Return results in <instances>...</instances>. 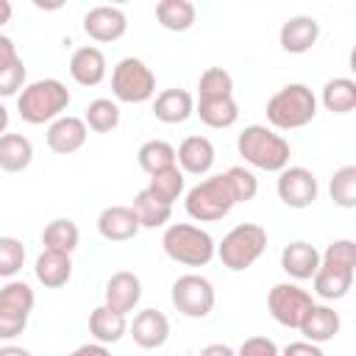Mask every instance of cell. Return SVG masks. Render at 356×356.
I'll return each instance as SVG.
<instances>
[{
	"mask_svg": "<svg viewBox=\"0 0 356 356\" xmlns=\"http://www.w3.org/2000/svg\"><path fill=\"white\" fill-rule=\"evenodd\" d=\"M175 164L181 172H189V175H206L214 164V145L211 139L195 134V136H186L178 150H175Z\"/></svg>",
	"mask_w": 356,
	"mask_h": 356,
	"instance_id": "obj_16",
	"label": "cell"
},
{
	"mask_svg": "<svg viewBox=\"0 0 356 356\" xmlns=\"http://www.w3.org/2000/svg\"><path fill=\"white\" fill-rule=\"evenodd\" d=\"M83 122L86 128H92L95 134H108L120 125V106L108 97H97L86 106V114H83Z\"/></svg>",
	"mask_w": 356,
	"mask_h": 356,
	"instance_id": "obj_34",
	"label": "cell"
},
{
	"mask_svg": "<svg viewBox=\"0 0 356 356\" xmlns=\"http://www.w3.org/2000/svg\"><path fill=\"white\" fill-rule=\"evenodd\" d=\"M320 100L331 114H350L356 108V81L353 78H331L323 86Z\"/></svg>",
	"mask_w": 356,
	"mask_h": 356,
	"instance_id": "obj_29",
	"label": "cell"
},
{
	"mask_svg": "<svg viewBox=\"0 0 356 356\" xmlns=\"http://www.w3.org/2000/svg\"><path fill=\"white\" fill-rule=\"evenodd\" d=\"M317 39H320V22H317L314 17H306V14L289 17V19L281 25V31H278L281 47H284L286 53H295V56L309 53V50L317 44Z\"/></svg>",
	"mask_w": 356,
	"mask_h": 356,
	"instance_id": "obj_15",
	"label": "cell"
},
{
	"mask_svg": "<svg viewBox=\"0 0 356 356\" xmlns=\"http://www.w3.org/2000/svg\"><path fill=\"white\" fill-rule=\"evenodd\" d=\"M186 214L197 222H217L222 220L236 203L231 197V189L225 184V175H209L206 181L195 184L189 192H186Z\"/></svg>",
	"mask_w": 356,
	"mask_h": 356,
	"instance_id": "obj_6",
	"label": "cell"
},
{
	"mask_svg": "<svg viewBox=\"0 0 356 356\" xmlns=\"http://www.w3.org/2000/svg\"><path fill=\"white\" fill-rule=\"evenodd\" d=\"M317 117V97L306 83H286L267 100V122L278 131H295Z\"/></svg>",
	"mask_w": 356,
	"mask_h": 356,
	"instance_id": "obj_3",
	"label": "cell"
},
{
	"mask_svg": "<svg viewBox=\"0 0 356 356\" xmlns=\"http://www.w3.org/2000/svg\"><path fill=\"white\" fill-rule=\"evenodd\" d=\"M108 72L106 56L95 44H83L70 56V75L81 86H97Z\"/></svg>",
	"mask_w": 356,
	"mask_h": 356,
	"instance_id": "obj_18",
	"label": "cell"
},
{
	"mask_svg": "<svg viewBox=\"0 0 356 356\" xmlns=\"http://www.w3.org/2000/svg\"><path fill=\"white\" fill-rule=\"evenodd\" d=\"M83 31L89 39H95L100 44L117 42L128 31V17L117 6H95L83 14Z\"/></svg>",
	"mask_w": 356,
	"mask_h": 356,
	"instance_id": "obj_12",
	"label": "cell"
},
{
	"mask_svg": "<svg viewBox=\"0 0 356 356\" xmlns=\"http://www.w3.org/2000/svg\"><path fill=\"white\" fill-rule=\"evenodd\" d=\"M131 209H134V214H136V220H139L142 228H161V225H167L170 217H172V206L161 203V200L153 197L147 189H139V192L134 195Z\"/></svg>",
	"mask_w": 356,
	"mask_h": 356,
	"instance_id": "obj_28",
	"label": "cell"
},
{
	"mask_svg": "<svg viewBox=\"0 0 356 356\" xmlns=\"http://www.w3.org/2000/svg\"><path fill=\"white\" fill-rule=\"evenodd\" d=\"M312 281H314V295L317 298H323V300H339L353 286V270H345V267L320 261V267L312 275Z\"/></svg>",
	"mask_w": 356,
	"mask_h": 356,
	"instance_id": "obj_23",
	"label": "cell"
},
{
	"mask_svg": "<svg viewBox=\"0 0 356 356\" xmlns=\"http://www.w3.org/2000/svg\"><path fill=\"white\" fill-rule=\"evenodd\" d=\"M197 356H236V350H231V348L222 345V342H214V345H206Z\"/></svg>",
	"mask_w": 356,
	"mask_h": 356,
	"instance_id": "obj_45",
	"label": "cell"
},
{
	"mask_svg": "<svg viewBox=\"0 0 356 356\" xmlns=\"http://www.w3.org/2000/svg\"><path fill=\"white\" fill-rule=\"evenodd\" d=\"M312 306H314V298L298 284H275L267 295V309L273 320L286 328H298Z\"/></svg>",
	"mask_w": 356,
	"mask_h": 356,
	"instance_id": "obj_10",
	"label": "cell"
},
{
	"mask_svg": "<svg viewBox=\"0 0 356 356\" xmlns=\"http://www.w3.org/2000/svg\"><path fill=\"white\" fill-rule=\"evenodd\" d=\"M339 325H342L339 312H334L331 306H320V303H314V306L306 312V317L300 320L298 331L303 334L306 342L320 345V342L334 339V337L339 334Z\"/></svg>",
	"mask_w": 356,
	"mask_h": 356,
	"instance_id": "obj_21",
	"label": "cell"
},
{
	"mask_svg": "<svg viewBox=\"0 0 356 356\" xmlns=\"http://www.w3.org/2000/svg\"><path fill=\"white\" fill-rule=\"evenodd\" d=\"M25 264V245L17 236H0V278H14Z\"/></svg>",
	"mask_w": 356,
	"mask_h": 356,
	"instance_id": "obj_38",
	"label": "cell"
},
{
	"mask_svg": "<svg viewBox=\"0 0 356 356\" xmlns=\"http://www.w3.org/2000/svg\"><path fill=\"white\" fill-rule=\"evenodd\" d=\"M128 331V320L125 314L108 309V306H97L92 314H89V334L95 337V342L100 345H114L125 337Z\"/></svg>",
	"mask_w": 356,
	"mask_h": 356,
	"instance_id": "obj_25",
	"label": "cell"
},
{
	"mask_svg": "<svg viewBox=\"0 0 356 356\" xmlns=\"http://www.w3.org/2000/svg\"><path fill=\"white\" fill-rule=\"evenodd\" d=\"M8 120H11V117H8V108L0 103V136L6 134V128H8Z\"/></svg>",
	"mask_w": 356,
	"mask_h": 356,
	"instance_id": "obj_48",
	"label": "cell"
},
{
	"mask_svg": "<svg viewBox=\"0 0 356 356\" xmlns=\"http://www.w3.org/2000/svg\"><path fill=\"white\" fill-rule=\"evenodd\" d=\"M197 97L200 100H220V97H234V78L222 67H209L203 70L197 81Z\"/></svg>",
	"mask_w": 356,
	"mask_h": 356,
	"instance_id": "obj_35",
	"label": "cell"
},
{
	"mask_svg": "<svg viewBox=\"0 0 356 356\" xmlns=\"http://www.w3.org/2000/svg\"><path fill=\"white\" fill-rule=\"evenodd\" d=\"M281 356H325V353H323V348H320V345L300 339V342H289V345L284 348V353H281Z\"/></svg>",
	"mask_w": 356,
	"mask_h": 356,
	"instance_id": "obj_42",
	"label": "cell"
},
{
	"mask_svg": "<svg viewBox=\"0 0 356 356\" xmlns=\"http://www.w3.org/2000/svg\"><path fill=\"white\" fill-rule=\"evenodd\" d=\"M70 356H111V350L100 342H86V345H78Z\"/></svg>",
	"mask_w": 356,
	"mask_h": 356,
	"instance_id": "obj_44",
	"label": "cell"
},
{
	"mask_svg": "<svg viewBox=\"0 0 356 356\" xmlns=\"http://www.w3.org/2000/svg\"><path fill=\"white\" fill-rule=\"evenodd\" d=\"M161 248L172 261L186 264V267H206L217 253L211 234L192 222L167 225V231L161 236Z\"/></svg>",
	"mask_w": 356,
	"mask_h": 356,
	"instance_id": "obj_4",
	"label": "cell"
},
{
	"mask_svg": "<svg viewBox=\"0 0 356 356\" xmlns=\"http://www.w3.org/2000/svg\"><path fill=\"white\" fill-rule=\"evenodd\" d=\"M111 92L120 103H145L156 95V75L142 58L125 56L111 72Z\"/></svg>",
	"mask_w": 356,
	"mask_h": 356,
	"instance_id": "obj_7",
	"label": "cell"
},
{
	"mask_svg": "<svg viewBox=\"0 0 356 356\" xmlns=\"http://www.w3.org/2000/svg\"><path fill=\"white\" fill-rule=\"evenodd\" d=\"M86 136H89V128L81 117H72V114H61L58 120L50 122L44 139H47V147L58 156H70L75 150H81L86 145Z\"/></svg>",
	"mask_w": 356,
	"mask_h": 356,
	"instance_id": "obj_13",
	"label": "cell"
},
{
	"mask_svg": "<svg viewBox=\"0 0 356 356\" xmlns=\"http://www.w3.org/2000/svg\"><path fill=\"white\" fill-rule=\"evenodd\" d=\"M33 161V145L22 134H3L0 136V170L22 172Z\"/></svg>",
	"mask_w": 356,
	"mask_h": 356,
	"instance_id": "obj_27",
	"label": "cell"
},
{
	"mask_svg": "<svg viewBox=\"0 0 356 356\" xmlns=\"http://www.w3.org/2000/svg\"><path fill=\"white\" fill-rule=\"evenodd\" d=\"M320 267V250L303 239L289 242L281 250V270L295 281H309Z\"/></svg>",
	"mask_w": 356,
	"mask_h": 356,
	"instance_id": "obj_20",
	"label": "cell"
},
{
	"mask_svg": "<svg viewBox=\"0 0 356 356\" xmlns=\"http://www.w3.org/2000/svg\"><path fill=\"white\" fill-rule=\"evenodd\" d=\"M139 220L131 206H106L97 217V231L108 242H128L139 234Z\"/></svg>",
	"mask_w": 356,
	"mask_h": 356,
	"instance_id": "obj_19",
	"label": "cell"
},
{
	"mask_svg": "<svg viewBox=\"0 0 356 356\" xmlns=\"http://www.w3.org/2000/svg\"><path fill=\"white\" fill-rule=\"evenodd\" d=\"M17 58H19V53H17V44H14L8 36H3V33H0V67L11 64V61H17Z\"/></svg>",
	"mask_w": 356,
	"mask_h": 356,
	"instance_id": "obj_43",
	"label": "cell"
},
{
	"mask_svg": "<svg viewBox=\"0 0 356 356\" xmlns=\"http://www.w3.org/2000/svg\"><path fill=\"white\" fill-rule=\"evenodd\" d=\"M33 273H36V281H39L42 286L58 289V286H64V284L70 281V275H72V259H70L67 253L42 250V253L36 256Z\"/></svg>",
	"mask_w": 356,
	"mask_h": 356,
	"instance_id": "obj_24",
	"label": "cell"
},
{
	"mask_svg": "<svg viewBox=\"0 0 356 356\" xmlns=\"http://www.w3.org/2000/svg\"><path fill=\"white\" fill-rule=\"evenodd\" d=\"M222 175H225V184H228V189H231L234 203H248V200L256 197V192H259V178H256L248 167H231V170H225Z\"/></svg>",
	"mask_w": 356,
	"mask_h": 356,
	"instance_id": "obj_37",
	"label": "cell"
},
{
	"mask_svg": "<svg viewBox=\"0 0 356 356\" xmlns=\"http://www.w3.org/2000/svg\"><path fill=\"white\" fill-rule=\"evenodd\" d=\"M153 114L159 122H167V125L186 122L195 114V97L186 89H164L153 100Z\"/></svg>",
	"mask_w": 356,
	"mask_h": 356,
	"instance_id": "obj_22",
	"label": "cell"
},
{
	"mask_svg": "<svg viewBox=\"0 0 356 356\" xmlns=\"http://www.w3.org/2000/svg\"><path fill=\"white\" fill-rule=\"evenodd\" d=\"M0 356H33L28 348H19V345H3L0 348Z\"/></svg>",
	"mask_w": 356,
	"mask_h": 356,
	"instance_id": "obj_46",
	"label": "cell"
},
{
	"mask_svg": "<svg viewBox=\"0 0 356 356\" xmlns=\"http://www.w3.org/2000/svg\"><path fill=\"white\" fill-rule=\"evenodd\" d=\"M25 75H28V72H25L22 58H17V61L0 67V97H11V95H17L19 89H25Z\"/></svg>",
	"mask_w": 356,
	"mask_h": 356,
	"instance_id": "obj_40",
	"label": "cell"
},
{
	"mask_svg": "<svg viewBox=\"0 0 356 356\" xmlns=\"http://www.w3.org/2000/svg\"><path fill=\"white\" fill-rule=\"evenodd\" d=\"M70 89L58 78H42L28 83L17 97V111L31 125H44L58 120L70 106Z\"/></svg>",
	"mask_w": 356,
	"mask_h": 356,
	"instance_id": "obj_2",
	"label": "cell"
},
{
	"mask_svg": "<svg viewBox=\"0 0 356 356\" xmlns=\"http://www.w3.org/2000/svg\"><path fill=\"white\" fill-rule=\"evenodd\" d=\"M236 356H281V350L270 337H248L239 345Z\"/></svg>",
	"mask_w": 356,
	"mask_h": 356,
	"instance_id": "obj_41",
	"label": "cell"
},
{
	"mask_svg": "<svg viewBox=\"0 0 356 356\" xmlns=\"http://www.w3.org/2000/svg\"><path fill=\"white\" fill-rule=\"evenodd\" d=\"M156 19L164 31L172 33H184L195 25L197 19V8L189 0H159L156 3Z\"/></svg>",
	"mask_w": 356,
	"mask_h": 356,
	"instance_id": "obj_26",
	"label": "cell"
},
{
	"mask_svg": "<svg viewBox=\"0 0 356 356\" xmlns=\"http://www.w3.org/2000/svg\"><path fill=\"white\" fill-rule=\"evenodd\" d=\"M139 298H142V281H139V275L131 273V270H120L106 284V303L103 306H108V309H114L120 314H128V312L136 309Z\"/></svg>",
	"mask_w": 356,
	"mask_h": 356,
	"instance_id": "obj_17",
	"label": "cell"
},
{
	"mask_svg": "<svg viewBox=\"0 0 356 356\" xmlns=\"http://www.w3.org/2000/svg\"><path fill=\"white\" fill-rule=\"evenodd\" d=\"M128 331H131V337H134V342H136L139 348L156 350V348H161V345L167 342V337H170V320H167V314L159 312V309H142V312H136V317H134V323L128 325Z\"/></svg>",
	"mask_w": 356,
	"mask_h": 356,
	"instance_id": "obj_14",
	"label": "cell"
},
{
	"mask_svg": "<svg viewBox=\"0 0 356 356\" xmlns=\"http://www.w3.org/2000/svg\"><path fill=\"white\" fill-rule=\"evenodd\" d=\"M136 159H139V167H142L147 175H153V172H159V170L175 167V147H172L170 142H164V139H147V142L139 147Z\"/></svg>",
	"mask_w": 356,
	"mask_h": 356,
	"instance_id": "obj_33",
	"label": "cell"
},
{
	"mask_svg": "<svg viewBox=\"0 0 356 356\" xmlns=\"http://www.w3.org/2000/svg\"><path fill=\"white\" fill-rule=\"evenodd\" d=\"M236 150L250 167L264 172H281L284 167H289L292 156L289 142L267 125H248L236 136Z\"/></svg>",
	"mask_w": 356,
	"mask_h": 356,
	"instance_id": "obj_1",
	"label": "cell"
},
{
	"mask_svg": "<svg viewBox=\"0 0 356 356\" xmlns=\"http://www.w3.org/2000/svg\"><path fill=\"white\" fill-rule=\"evenodd\" d=\"M195 114L200 117L203 125L209 128H231L239 120V106L234 97H220V100H197Z\"/></svg>",
	"mask_w": 356,
	"mask_h": 356,
	"instance_id": "obj_30",
	"label": "cell"
},
{
	"mask_svg": "<svg viewBox=\"0 0 356 356\" xmlns=\"http://www.w3.org/2000/svg\"><path fill=\"white\" fill-rule=\"evenodd\" d=\"M145 189H147L153 197H159L161 203L172 206V203L184 195V172L178 170V164H175V167H167V170H159V172L150 175V181H147Z\"/></svg>",
	"mask_w": 356,
	"mask_h": 356,
	"instance_id": "obj_32",
	"label": "cell"
},
{
	"mask_svg": "<svg viewBox=\"0 0 356 356\" xmlns=\"http://www.w3.org/2000/svg\"><path fill=\"white\" fill-rule=\"evenodd\" d=\"M320 261L337 264V267H345V270H353L356 267V245H353V239H337V242H331L320 253Z\"/></svg>",
	"mask_w": 356,
	"mask_h": 356,
	"instance_id": "obj_39",
	"label": "cell"
},
{
	"mask_svg": "<svg viewBox=\"0 0 356 356\" xmlns=\"http://www.w3.org/2000/svg\"><path fill=\"white\" fill-rule=\"evenodd\" d=\"M170 300H172V306H175L184 317L203 320V317L211 314L217 298H214V286H211L209 278L189 273V275H181V278L172 284Z\"/></svg>",
	"mask_w": 356,
	"mask_h": 356,
	"instance_id": "obj_9",
	"label": "cell"
},
{
	"mask_svg": "<svg viewBox=\"0 0 356 356\" xmlns=\"http://www.w3.org/2000/svg\"><path fill=\"white\" fill-rule=\"evenodd\" d=\"M275 189H278L281 203L289 209H309L320 195V184L314 172L306 167H284L278 172Z\"/></svg>",
	"mask_w": 356,
	"mask_h": 356,
	"instance_id": "obj_11",
	"label": "cell"
},
{
	"mask_svg": "<svg viewBox=\"0 0 356 356\" xmlns=\"http://www.w3.org/2000/svg\"><path fill=\"white\" fill-rule=\"evenodd\" d=\"M36 295L25 281H8L0 289V339H14L25 331Z\"/></svg>",
	"mask_w": 356,
	"mask_h": 356,
	"instance_id": "obj_8",
	"label": "cell"
},
{
	"mask_svg": "<svg viewBox=\"0 0 356 356\" xmlns=\"http://www.w3.org/2000/svg\"><path fill=\"white\" fill-rule=\"evenodd\" d=\"M78 239H81V231L72 220L67 217H58L53 222H47V228L42 231V245L44 250H56V253H72L78 248Z\"/></svg>",
	"mask_w": 356,
	"mask_h": 356,
	"instance_id": "obj_31",
	"label": "cell"
},
{
	"mask_svg": "<svg viewBox=\"0 0 356 356\" xmlns=\"http://www.w3.org/2000/svg\"><path fill=\"white\" fill-rule=\"evenodd\" d=\"M328 192H331V200H334L339 209H353V206H356V164L339 167V170L331 175Z\"/></svg>",
	"mask_w": 356,
	"mask_h": 356,
	"instance_id": "obj_36",
	"label": "cell"
},
{
	"mask_svg": "<svg viewBox=\"0 0 356 356\" xmlns=\"http://www.w3.org/2000/svg\"><path fill=\"white\" fill-rule=\"evenodd\" d=\"M11 11H14V8H11V3H8V0H0V28L11 19Z\"/></svg>",
	"mask_w": 356,
	"mask_h": 356,
	"instance_id": "obj_47",
	"label": "cell"
},
{
	"mask_svg": "<svg viewBox=\"0 0 356 356\" xmlns=\"http://www.w3.org/2000/svg\"><path fill=\"white\" fill-rule=\"evenodd\" d=\"M264 250H267V231L259 222H239L222 236L214 256H220L222 267L239 273L248 270Z\"/></svg>",
	"mask_w": 356,
	"mask_h": 356,
	"instance_id": "obj_5",
	"label": "cell"
}]
</instances>
